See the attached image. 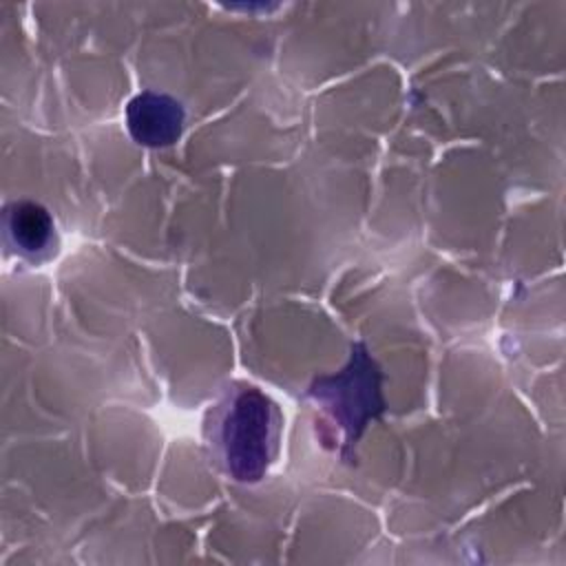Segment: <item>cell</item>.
Listing matches in <instances>:
<instances>
[{"mask_svg":"<svg viewBox=\"0 0 566 566\" xmlns=\"http://www.w3.org/2000/svg\"><path fill=\"white\" fill-rule=\"evenodd\" d=\"M325 382H327V387L323 382H316L312 394L314 396H338V400L332 398L327 402L332 405L334 416L345 420L343 427L347 429V444H352V440L363 429L365 420L369 416H376L382 409L380 394H378L376 365L369 360L367 352L360 345H356L349 367L340 376L329 378Z\"/></svg>","mask_w":566,"mask_h":566,"instance_id":"cell-2","label":"cell"},{"mask_svg":"<svg viewBox=\"0 0 566 566\" xmlns=\"http://www.w3.org/2000/svg\"><path fill=\"white\" fill-rule=\"evenodd\" d=\"M7 232L20 252L35 254L49 248L53 237V219L42 206L20 201L7 208Z\"/></svg>","mask_w":566,"mask_h":566,"instance_id":"cell-4","label":"cell"},{"mask_svg":"<svg viewBox=\"0 0 566 566\" xmlns=\"http://www.w3.org/2000/svg\"><path fill=\"white\" fill-rule=\"evenodd\" d=\"M217 438L228 471L237 480H256L276 440L274 405L254 387L241 389L223 409Z\"/></svg>","mask_w":566,"mask_h":566,"instance_id":"cell-1","label":"cell"},{"mask_svg":"<svg viewBox=\"0 0 566 566\" xmlns=\"http://www.w3.org/2000/svg\"><path fill=\"white\" fill-rule=\"evenodd\" d=\"M126 122L130 135L139 144L166 146L179 137L184 111L181 104L172 97L146 91L128 104Z\"/></svg>","mask_w":566,"mask_h":566,"instance_id":"cell-3","label":"cell"}]
</instances>
